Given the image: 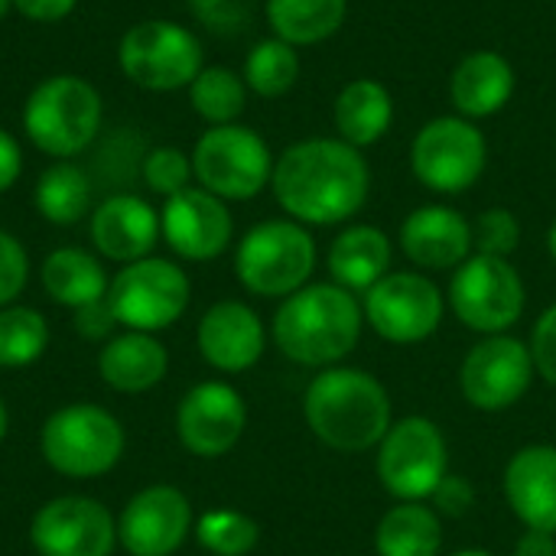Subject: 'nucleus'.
<instances>
[{
	"label": "nucleus",
	"mask_w": 556,
	"mask_h": 556,
	"mask_svg": "<svg viewBox=\"0 0 556 556\" xmlns=\"http://www.w3.org/2000/svg\"><path fill=\"white\" fill-rule=\"evenodd\" d=\"M49 345V323L33 306L0 309V368H26L42 358Z\"/></svg>",
	"instance_id": "obj_33"
},
{
	"label": "nucleus",
	"mask_w": 556,
	"mask_h": 556,
	"mask_svg": "<svg viewBox=\"0 0 556 556\" xmlns=\"http://www.w3.org/2000/svg\"><path fill=\"white\" fill-rule=\"evenodd\" d=\"M518 241H521V225L508 208H489L472 225V244L479 248V254L508 257L518 251Z\"/></svg>",
	"instance_id": "obj_36"
},
{
	"label": "nucleus",
	"mask_w": 556,
	"mask_h": 556,
	"mask_svg": "<svg viewBox=\"0 0 556 556\" xmlns=\"http://www.w3.org/2000/svg\"><path fill=\"white\" fill-rule=\"evenodd\" d=\"M270 186L280 208L300 225H339L368 202L371 169L358 147L339 137H309L280 153Z\"/></svg>",
	"instance_id": "obj_1"
},
{
	"label": "nucleus",
	"mask_w": 556,
	"mask_h": 556,
	"mask_svg": "<svg viewBox=\"0 0 556 556\" xmlns=\"http://www.w3.org/2000/svg\"><path fill=\"white\" fill-rule=\"evenodd\" d=\"M42 287L46 293L68 309L91 306L108 296V274L101 261L85 248H59L42 261Z\"/></svg>",
	"instance_id": "obj_27"
},
{
	"label": "nucleus",
	"mask_w": 556,
	"mask_h": 556,
	"mask_svg": "<svg viewBox=\"0 0 556 556\" xmlns=\"http://www.w3.org/2000/svg\"><path fill=\"white\" fill-rule=\"evenodd\" d=\"M199 352L202 358L218 368V371H248L251 365L261 362L264 345H267V332L261 316L238 300H222L215 303L195 332Z\"/></svg>",
	"instance_id": "obj_19"
},
{
	"label": "nucleus",
	"mask_w": 556,
	"mask_h": 556,
	"mask_svg": "<svg viewBox=\"0 0 556 556\" xmlns=\"http://www.w3.org/2000/svg\"><path fill=\"white\" fill-rule=\"evenodd\" d=\"M511 94H515V68L495 49L469 52L456 65V72L450 78L453 108L466 121H479V117L498 114L511 101Z\"/></svg>",
	"instance_id": "obj_23"
},
{
	"label": "nucleus",
	"mask_w": 556,
	"mask_h": 556,
	"mask_svg": "<svg viewBox=\"0 0 556 556\" xmlns=\"http://www.w3.org/2000/svg\"><path fill=\"white\" fill-rule=\"evenodd\" d=\"M192 176L218 199H254L274 176L270 147L264 137L241 124L208 127L192 150Z\"/></svg>",
	"instance_id": "obj_8"
},
{
	"label": "nucleus",
	"mask_w": 556,
	"mask_h": 556,
	"mask_svg": "<svg viewBox=\"0 0 556 556\" xmlns=\"http://www.w3.org/2000/svg\"><path fill=\"white\" fill-rule=\"evenodd\" d=\"M349 0H267V23L290 46H316L339 33Z\"/></svg>",
	"instance_id": "obj_28"
},
{
	"label": "nucleus",
	"mask_w": 556,
	"mask_h": 556,
	"mask_svg": "<svg viewBox=\"0 0 556 556\" xmlns=\"http://www.w3.org/2000/svg\"><path fill=\"white\" fill-rule=\"evenodd\" d=\"M189 10L215 33H238L248 23L244 0H189Z\"/></svg>",
	"instance_id": "obj_38"
},
{
	"label": "nucleus",
	"mask_w": 556,
	"mask_h": 556,
	"mask_svg": "<svg viewBox=\"0 0 556 556\" xmlns=\"http://www.w3.org/2000/svg\"><path fill=\"white\" fill-rule=\"evenodd\" d=\"M244 427H248V407L241 394L225 381L195 384L176 410L179 443L202 459H218L231 453Z\"/></svg>",
	"instance_id": "obj_16"
},
{
	"label": "nucleus",
	"mask_w": 556,
	"mask_h": 556,
	"mask_svg": "<svg viewBox=\"0 0 556 556\" xmlns=\"http://www.w3.org/2000/svg\"><path fill=\"white\" fill-rule=\"evenodd\" d=\"M515 556H556V534L525 531V538L515 547Z\"/></svg>",
	"instance_id": "obj_44"
},
{
	"label": "nucleus",
	"mask_w": 556,
	"mask_h": 556,
	"mask_svg": "<svg viewBox=\"0 0 556 556\" xmlns=\"http://www.w3.org/2000/svg\"><path fill=\"white\" fill-rule=\"evenodd\" d=\"M160 238V215L140 195L121 192L104 199L91 212V244L101 257L114 264H134L150 257Z\"/></svg>",
	"instance_id": "obj_20"
},
{
	"label": "nucleus",
	"mask_w": 556,
	"mask_h": 556,
	"mask_svg": "<svg viewBox=\"0 0 556 556\" xmlns=\"http://www.w3.org/2000/svg\"><path fill=\"white\" fill-rule=\"evenodd\" d=\"M117 65L147 91H176L195 81L205 68V55L192 29L173 20H143L121 36Z\"/></svg>",
	"instance_id": "obj_7"
},
{
	"label": "nucleus",
	"mask_w": 556,
	"mask_h": 556,
	"mask_svg": "<svg viewBox=\"0 0 556 556\" xmlns=\"http://www.w3.org/2000/svg\"><path fill=\"white\" fill-rule=\"evenodd\" d=\"M169 355L150 332H124L108 339L98 355V371L108 388L121 394H143L166 378Z\"/></svg>",
	"instance_id": "obj_24"
},
{
	"label": "nucleus",
	"mask_w": 556,
	"mask_h": 556,
	"mask_svg": "<svg viewBox=\"0 0 556 556\" xmlns=\"http://www.w3.org/2000/svg\"><path fill=\"white\" fill-rule=\"evenodd\" d=\"M7 424H10V417H7V407H3V397H0V440L7 437Z\"/></svg>",
	"instance_id": "obj_46"
},
{
	"label": "nucleus",
	"mask_w": 556,
	"mask_h": 556,
	"mask_svg": "<svg viewBox=\"0 0 556 556\" xmlns=\"http://www.w3.org/2000/svg\"><path fill=\"white\" fill-rule=\"evenodd\" d=\"M547 251H551V257H554L556 264V222L551 225V231H547Z\"/></svg>",
	"instance_id": "obj_45"
},
{
	"label": "nucleus",
	"mask_w": 556,
	"mask_h": 556,
	"mask_svg": "<svg viewBox=\"0 0 556 556\" xmlns=\"http://www.w3.org/2000/svg\"><path fill=\"white\" fill-rule=\"evenodd\" d=\"M231 212L225 199L189 186L166 199L160 212V235L186 261H215L231 244Z\"/></svg>",
	"instance_id": "obj_18"
},
{
	"label": "nucleus",
	"mask_w": 556,
	"mask_h": 556,
	"mask_svg": "<svg viewBox=\"0 0 556 556\" xmlns=\"http://www.w3.org/2000/svg\"><path fill=\"white\" fill-rule=\"evenodd\" d=\"M391 267V241L375 225L345 228L329 248V274L345 290L368 293Z\"/></svg>",
	"instance_id": "obj_25"
},
{
	"label": "nucleus",
	"mask_w": 556,
	"mask_h": 556,
	"mask_svg": "<svg viewBox=\"0 0 556 556\" xmlns=\"http://www.w3.org/2000/svg\"><path fill=\"white\" fill-rule=\"evenodd\" d=\"M472 498H476V492H472V485L463 476H446L437 485V492H433V502L440 505V511L453 515V518L466 515L472 508Z\"/></svg>",
	"instance_id": "obj_40"
},
{
	"label": "nucleus",
	"mask_w": 556,
	"mask_h": 556,
	"mask_svg": "<svg viewBox=\"0 0 556 556\" xmlns=\"http://www.w3.org/2000/svg\"><path fill=\"white\" fill-rule=\"evenodd\" d=\"M362 336V306L339 283H313L290 293L274 316L277 349L309 368L342 362Z\"/></svg>",
	"instance_id": "obj_3"
},
{
	"label": "nucleus",
	"mask_w": 556,
	"mask_h": 556,
	"mask_svg": "<svg viewBox=\"0 0 556 556\" xmlns=\"http://www.w3.org/2000/svg\"><path fill=\"white\" fill-rule=\"evenodd\" d=\"M192 531V505L173 485H150L137 492L121 518L117 541L130 556H173Z\"/></svg>",
	"instance_id": "obj_17"
},
{
	"label": "nucleus",
	"mask_w": 556,
	"mask_h": 556,
	"mask_svg": "<svg viewBox=\"0 0 556 556\" xmlns=\"http://www.w3.org/2000/svg\"><path fill=\"white\" fill-rule=\"evenodd\" d=\"M29 541L39 556H111L117 521L88 495H62L33 515Z\"/></svg>",
	"instance_id": "obj_14"
},
{
	"label": "nucleus",
	"mask_w": 556,
	"mask_h": 556,
	"mask_svg": "<svg viewBox=\"0 0 556 556\" xmlns=\"http://www.w3.org/2000/svg\"><path fill=\"white\" fill-rule=\"evenodd\" d=\"M143 182L147 189H153L156 195H176L182 189H189V182L195 179L192 176V156H186L182 150L176 147H156L143 156Z\"/></svg>",
	"instance_id": "obj_35"
},
{
	"label": "nucleus",
	"mask_w": 556,
	"mask_h": 556,
	"mask_svg": "<svg viewBox=\"0 0 556 556\" xmlns=\"http://www.w3.org/2000/svg\"><path fill=\"white\" fill-rule=\"evenodd\" d=\"M404 254L427 270H450L472 254V225L446 205H424L407 215L401 228Z\"/></svg>",
	"instance_id": "obj_22"
},
{
	"label": "nucleus",
	"mask_w": 556,
	"mask_h": 556,
	"mask_svg": "<svg viewBox=\"0 0 556 556\" xmlns=\"http://www.w3.org/2000/svg\"><path fill=\"white\" fill-rule=\"evenodd\" d=\"M192 287L186 270L166 257H140L124 264L108 287V306L117 326L130 332H160L169 329L189 306Z\"/></svg>",
	"instance_id": "obj_9"
},
{
	"label": "nucleus",
	"mask_w": 556,
	"mask_h": 556,
	"mask_svg": "<svg viewBox=\"0 0 556 556\" xmlns=\"http://www.w3.org/2000/svg\"><path fill=\"white\" fill-rule=\"evenodd\" d=\"M378 446V476L397 502L433 498L437 485L450 476L446 437L427 417L391 424Z\"/></svg>",
	"instance_id": "obj_10"
},
{
	"label": "nucleus",
	"mask_w": 556,
	"mask_h": 556,
	"mask_svg": "<svg viewBox=\"0 0 556 556\" xmlns=\"http://www.w3.org/2000/svg\"><path fill=\"white\" fill-rule=\"evenodd\" d=\"M365 319L381 339L414 345L440 329L443 296L424 274H388L365 293Z\"/></svg>",
	"instance_id": "obj_13"
},
{
	"label": "nucleus",
	"mask_w": 556,
	"mask_h": 556,
	"mask_svg": "<svg viewBox=\"0 0 556 556\" xmlns=\"http://www.w3.org/2000/svg\"><path fill=\"white\" fill-rule=\"evenodd\" d=\"M23 173V153L10 130L0 127V192H7Z\"/></svg>",
	"instance_id": "obj_43"
},
{
	"label": "nucleus",
	"mask_w": 556,
	"mask_h": 556,
	"mask_svg": "<svg viewBox=\"0 0 556 556\" xmlns=\"http://www.w3.org/2000/svg\"><path fill=\"white\" fill-rule=\"evenodd\" d=\"M124 427L98 404H68L55 410L39 433L42 459L68 479L111 472L124 456Z\"/></svg>",
	"instance_id": "obj_5"
},
{
	"label": "nucleus",
	"mask_w": 556,
	"mask_h": 556,
	"mask_svg": "<svg viewBox=\"0 0 556 556\" xmlns=\"http://www.w3.org/2000/svg\"><path fill=\"white\" fill-rule=\"evenodd\" d=\"M26 277H29V257L23 244L10 231H0V309L13 306V300L26 287Z\"/></svg>",
	"instance_id": "obj_37"
},
{
	"label": "nucleus",
	"mask_w": 556,
	"mask_h": 556,
	"mask_svg": "<svg viewBox=\"0 0 556 556\" xmlns=\"http://www.w3.org/2000/svg\"><path fill=\"white\" fill-rule=\"evenodd\" d=\"M33 199H36V212L46 222L75 225L91 208V182H88L85 169H78L75 163L59 160L55 166H49L39 176Z\"/></svg>",
	"instance_id": "obj_30"
},
{
	"label": "nucleus",
	"mask_w": 556,
	"mask_h": 556,
	"mask_svg": "<svg viewBox=\"0 0 556 556\" xmlns=\"http://www.w3.org/2000/svg\"><path fill=\"white\" fill-rule=\"evenodd\" d=\"M313 267L316 241L300 222H261L235 251V274L241 287L257 296H290L303 290Z\"/></svg>",
	"instance_id": "obj_6"
},
{
	"label": "nucleus",
	"mask_w": 556,
	"mask_h": 556,
	"mask_svg": "<svg viewBox=\"0 0 556 556\" xmlns=\"http://www.w3.org/2000/svg\"><path fill=\"white\" fill-rule=\"evenodd\" d=\"M78 0H13V7L33 23H59L75 10Z\"/></svg>",
	"instance_id": "obj_42"
},
{
	"label": "nucleus",
	"mask_w": 556,
	"mask_h": 556,
	"mask_svg": "<svg viewBox=\"0 0 556 556\" xmlns=\"http://www.w3.org/2000/svg\"><path fill=\"white\" fill-rule=\"evenodd\" d=\"M531 378H534L531 349L511 336H489L485 342H479L466 355L459 371L466 401L489 414L515 407L528 394Z\"/></svg>",
	"instance_id": "obj_15"
},
{
	"label": "nucleus",
	"mask_w": 556,
	"mask_h": 556,
	"mask_svg": "<svg viewBox=\"0 0 556 556\" xmlns=\"http://www.w3.org/2000/svg\"><path fill=\"white\" fill-rule=\"evenodd\" d=\"M489 143L485 134L466 117H437L424 124L410 147L414 176L443 195L466 192L485 173Z\"/></svg>",
	"instance_id": "obj_12"
},
{
	"label": "nucleus",
	"mask_w": 556,
	"mask_h": 556,
	"mask_svg": "<svg viewBox=\"0 0 556 556\" xmlns=\"http://www.w3.org/2000/svg\"><path fill=\"white\" fill-rule=\"evenodd\" d=\"M23 130L29 143L55 160L88 150L101 130V94L78 75H52L39 81L23 104Z\"/></svg>",
	"instance_id": "obj_4"
},
{
	"label": "nucleus",
	"mask_w": 556,
	"mask_h": 556,
	"mask_svg": "<svg viewBox=\"0 0 556 556\" xmlns=\"http://www.w3.org/2000/svg\"><path fill=\"white\" fill-rule=\"evenodd\" d=\"M453 556H495V554H489V551H459V554H453Z\"/></svg>",
	"instance_id": "obj_47"
},
{
	"label": "nucleus",
	"mask_w": 556,
	"mask_h": 556,
	"mask_svg": "<svg viewBox=\"0 0 556 556\" xmlns=\"http://www.w3.org/2000/svg\"><path fill=\"white\" fill-rule=\"evenodd\" d=\"M505 498L528 531L556 534V446H525L511 456Z\"/></svg>",
	"instance_id": "obj_21"
},
{
	"label": "nucleus",
	"mask_w": 556,
	"mask_h": 556,
	"mask_svg": "<svg viewBox=\"0 0 556 556\" xmlns=\"http://www.w3.org/2000/svg\"><path fill=\"white\" fill-rule=\"evenodd\" d=\"M10 7H13V0H0V20L7 16V10H10Z\"/></svg>",
	"instance_id": "obj_48"
},
{
	"label": "nucleus",
	"mask_w": 556,
	"mask_h": 556,
	"mask_svg": "<svg viewBox=\"0 0 556 556\" xmlns=\"http://www.w3.org/2000/svg\"><path fill=\"white\" fill-rule=\"evenodd\" d=\"M195 541L212 556H248L261 541V528L244 511L215 508L195 521Z\"/></svg>",
	"instance_id": "obj_34"
},
{
	"label": "nucleus",
	"mask_w": 556,
	"mask_h": 556,
	"mask_svg": "<svg viewBox=\"0 0 556 556\" xmlns=\"http://www.w3.org/2000/svg\"><path fill=\"white\" fill-rule=\"evenodd\" d=\"M391 121H394L391 91L375 78H355L336 98L339 140H345L358 150L378 143L391 130Z\"/></svg>",
	"instance_id": "obj_26"
},
{
	"label": "nucleus",
	"mask_w": 556,
	"mask_h": 556,
	"mask_svg": "<svg viewBox=\"0 0 556 556\" xmlns=\"http://www.w3.org/2000/svg\"><path fill=\"white\" fill-rule=\"evenodd\" d=\"M313 437L336 453H365L391 430V397L362 368H329L313 378L303 397Z\"/></svg>",
	"instance_id": "obj_2"
},
{
	"label": "nucleus",
	"mask_w": 556,
	"mask_h": 556,
	"mask_svg": "<svg viewBox=\"0 0 556 556\" xmlns=\"http://www.w3.org/2000/svg\"><path fill=\"white\" fill-rule=\"evenodd\" d=\"M189 101L192 111L212 127L235 124L248 104V85L241 75H235L225 65H205L189 85Z\"/></svg>",
	"instance_id": "obj_31"
},
{
	"label": "nucleus",
	"mask_w": 556,
	"mask_h": 556,
	"mask_svg": "<svg viewBox=\"0 0 556 556\" xmlns=\"http://www.w3.org/2000/svg\"><path fill=\"white\" fill-rule=\"evenodd\" d=\"M300 78L296 46L283 39H261L244 59V85L261 98H283Z\"/></svg>",
	"instance_id": "obj_32"
},
{
	"label": "nucleus",
	"mask_w": 556,
	"mask_h": 556,
	"mask_svg": "<svg viewBox=\"0 0 556 556\" xmlns=\"http://www.w3.org/2000/svg\"><path fill=\"white\" fill-rule=\"evenodd\" d=\"M440 547H443L440 518L420 502H401L381 518L375 531L378 556H437Z\"/></svg>",
	"instance_id": "obj_29"
},
{
	"label": "nucleus",
	"mask_w": 556,
	"mask_h": 556,
	"mask_svg": "<svg viewBox=\"0 0 556 556\" xmlns=\"http://www.w3.org/2000/svg\"><path fill=\"white\" fill-rule=\"evenodd\" d=\"M114 326H117V319H114V313L108 306V296L98 300V303H91V306L75 309V329L85 339H104V336H111Z\"/></svg>",
	"instance_id": "obj_41"
},
{
	"label": "nucleus",
	"mask_w": 556,
	"mask_h": 556,
	"mask_svg": "<svg viewBox=\"0 0 556 556\" xmlns=\"http://www.w3.org/2000/svg\"><path fill=\"white\" fill-rule=\"evenodd\" d=\"M450 303L466 329L505 336V329H511L525 313V280L508 257L476 254L456 267Z\"/></svg>",
	"instance_id": "obj_11"
},
{
	"label": "nucleus",
	"mask_w": 556,
	"mask_h": 556,
	"mask_svg": "<svg viewBox=\"0 0 556 556\" xmlns=\"http://www.w3.org/2000/svg\"><path fill=\"white\" fill-rule=\"evenodd\" d=\"M531 358L534 371L556 388V303L538 319L531 336Z\"/></svg>",
	"instance_id": "obj_39"
}]
</instances>
